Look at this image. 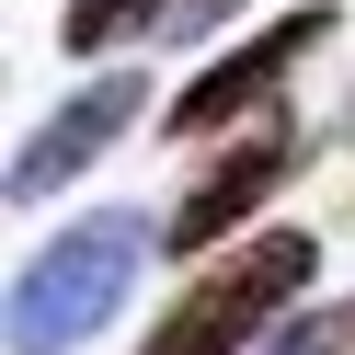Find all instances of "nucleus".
<instances>
[{
	"mask_svg": "<svg viewBox=\"0 0 355 355\" xmlns=\"http://www.w3.org/2000/svg\"><path fill=\"white\" fill-rule=\"evenodd\" d=\"M332 35V12H275V24L252 35V46H230V58H207V69L184 80V103L161 115V138H218V126H275V103H286V69H298L309 46Z\"/></svg>",
	"mask_w": 355,
	"mask_h": 355,
	"instance_id": "nucleus-3",
	"label": "nucleus"
},
{
	"mask_svg": "<svg viewBox=\"0 0 355 355\" xmlns=\"http://www.w3.org/2000/svg\"><path fill=\"white\" fill-rule=\"evenodd\" d=\"M138 103H149V80H138V69H103V80H80V92L58 103V115L35 126L24 149H12V207H46L58 184H80V172H92L103 149L138 126Z\"/></svg>",
	"mask_w": 355,
	"mask_h": 355,
	"instance_id": "nucleus-4",
	"label": "nucleus"
},
{
	"mask_svg": "<svg viewBox=\"0 0 355 355\" xmlns=\"http://www.w3.org/2000/svg\"><path fill=\"white\" fill-rule=\"evenodd\" d=\"M241 12H252V0H172L161 35H218V24H241Z\"/></svg>",
	"mask_w": 355,
	"mask_h": 355,
	"instance_id": "nucleus-8",
	"label": "nucleus"
},
{
	"mask_svg": "<svg viewBox=\"0 0 355 355\" xmlns=\"http://www.w3.org/2000/svg\"><path fill=\"white\" fill-rule=\"evenodd\" d=\"M344 126H355V92H344Z\"/></svg>",
	"mask_w": 355,
	"mask_h": 355,
	"instance_id": "nucleus-9",
	"label": "nucleus"
},
{
	"mask_svg": "<svg viewBox=\"0 0 355 355\" xmlns=\"http://www.w3.org/2000/svg\"><path fill=\"white\" fill-rule=\"evenodd\" d=\"M149 241H161V218H138V207L69 218V230H58L46 252L12 275V355H80V344L126 309V286H138Z\"/></svg>",
	"mask_w": 355,
	"mask_h": 355,
	"instance_id": "nucleus-1",
	"label": "nucleus"
},
{
	"mask_svg": "<svg viewBox=\"0 0 355 355\" xmlns=\"http://www.w3.org/2000/svg\"><path fill=\"white\" fill-rule=\"evenodd\" d=\"M321 275V241L309 230H252L241 252H218L184 298L161 309L138 355H263L286 321H298V286Z\"/></svg>",
	"mask_w": 355,
	"mask_h": 355,
	"instance_id": "nucleus-2",
	"label": "nucleus"
},
{
	"mask_svg": "<svg viewBox=\"0 0 355 355\" xmlns=\"http://www.w3.org/2000/svg\"><path fill=\"white\" fill-rule=\"evenodd\" d=\"M286 172H298V126L275 115V126H252V138H241L230 161H207V172H195V195L161 218V252H207V241L252 230V207L286 184Z\"/></svg>",
	"mask_w": 355,
	"mask_h": 355,
	"instance_id": "nucleus-5",
	"label": "nucleus"
},
{
	"mask_svg": "<svg viewBox=\"0 0 355 355\" xmlns=\"http://www.w3.org/2000/svg\"><path fill=\"white\" fill-rule=\"evenodd\" d=\"M344 344H355V309H298L263 355H344Z\"/></svg>",
	"mask_w": 355,
	"mask_h": 355,
	"instance_id": "nucleus-7",
	"label": "nucleus"
},
{
	"mask_svg": "<svg viewBox=\"0 0 355 355\" xmlns=\"http://www.w3.org/2000/svg\"><path fill=\"white\" fill-rule=\"evenodd\" d=\"M161 12L172 0H69V12H58V46L69 58H115L126 35H161Z\"/></svg>",
	"mask_w": 355,
	"mask_h": 355,
	"instance_id": "nucleus-6",
	"label": "nucleus"
}]
</instances>
